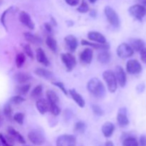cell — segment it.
Wrapping results in <instances>:
<instances>
[{"instance_id": "obj_1", "label": "cell", "mask_w": 146, "mask_h": 146, "mask_svg": "<svg viewBox=\"0 0 146 146\" xmlns=\"http://www.w3.org/2000/svg\"><path fill=\"white\" fill-rule=\"evenodd\" d=\"M87 89L88 91L98 98H104L106 94V90L105 86L98 78H91L87 84Z\"/></svg>"}, {"instance_id": "obj_2", "label": "cell", "mask_w": 146, "mask_h": 146, "mask_svg": "<svg viewBox=\"0 0 146 146\" xmlns=\"http://www.w3.org/2000/svg\"><path fill=\"white\" fill-rule=\"evenodd\" d=\"M103 78L106 84L108 91L111 93H115L118 88V82L115 74L111 70H107L103 73Z\"/></svg>"}, {"instance_id": "obj_3", "label": "cell", "mask_w": 146, "mask_h": 146, "mask_svg": "<svg viewBox=\"0 0 146 146\" xmlns=\"http://www.w3.org/2000/svg\"><path fill=\"white\" fill-rule=\"evenodd\" d=\"M104 14L107 20L113 27H118L120 25V18L116 11L109 6H106L104 9Z\"/></svg>"}, {"instance_id": "obj_4", "label": "cell", "mask_w": 146, "mask_h": 146, "mask_svg": "<svg viewBox=\"0 0 146 146\" xmlns=\"http://www.w3.org/2000/svg\"><path fill=\"white\" fill-rule=\"evenodd\" d=\"M116 53L119 58L125 59L132 56L134 54V51L129 44L127 43H122L117 48Z\"/></svg>"}, {"instance_id": "obj_5", "label": "cell", "mask_w": 146, "mask_h": 146, "mask_svg": "<svg viewBox=\"0 0 146 146\" xmlns=\"http://www.w3.org/2000/svg\"><path fill=\"white\" fill-rule=\"evenodd\" d=\"M61 59L63 64L65 65L66 71L70 72L73 71L75 66H76V59L75 56L70 53H63L61 54Z\"/></svg>"}, {"instance_id": "obj_6", "label": "cell", "mask_w": 146, "mask_h": 146, "mask_svg": "<svg viewBox=\"0 0 146 146\" xmlns=\"http://www.w3.org/2000/svg\"><path fill=\"white\" fill-rule=\"evenodd\" d=\"M128 12L135 19L141 21L146 15V8L141 4H135L130 7Z\"/></svg>"}, {"instance_id": "obj_7", "label": "cell", "mask_w": 146, "mask_h": 146, "mask_svg": "<svg viewBox=\"0 0 146 146\" xmlns=\"http://www.w3.org/2000/svg\"><path fill=\"white\" fill-rule=\"evenodd\" d=\"M76 138L74 135L64 134L58 137L56 140V146H76Z\"/></svg>"}, {"instance_id": "obj_8", "label": "cell", "mask_w": 146, "mask_h": 146, "mask_svg": "<svg viewBox=\"0 0 146 146\" xmlns=\"http://www.w3.org/2000/svg\"><path fill=\"white\" fill-rule=\"evenodd\" d=\"M28 138L35 145H41L45 143V137L39 131H31L28 133Z\"/></svg>"}, {"instance_id": "obj_9", "label": "cell", "mask_w": 146, "mask_h": 146, "mask_svg": "<svg viewBox=\"0 0 146 146\" xmlns=\"http://www.w3.org/2000/svg\"><path fill=\"white\" fill-rule=\"evenodd\" d=\"M126 71L131 75H136L141 72L142 66L137 60H129L126 64Z\"/></svg>"}, {"instance_id": "obj_10", "label": "cell", "mask_w": 146, "mask_h": 146, "mask_svg": "<svg viewBox=\"0 0 146 146\" xmlns=\"http://www.w3.org/2000/svg\"><path fill=\"white\" fill-rule=\"evenodd\" d=\"M114 74H115V78H116L118 85L122 87V88L125 87V85H126L127 77L126 74H125L123 67H121V66H117L115 67V71Z\"/></svg>"}, {"instance_id": "obj_11", "label": "cell", "mask_w": 146, "mask_h": 146, "mask_svg": "<svg viewBox=\"0 0 146 146\" xmlns=\"http://www.w3.org/2000/svg\"><path fill=\"white\" fill-rule=\"evenodd\" d=\"M19 19L20 22L22 24H24L25 27H27V28H29L31 30H34L35 29V24L34 22L31 19V17H30L29 14L27 12L24 11H21L19 13Z\"/></svg>"}, {"instance_id": "obj_12", "label": "cell", "mask_w": 146, "mask_h": 146, "mask_svg": "<svg viewBox=\"0 0 146 146\" xmlns=\"http://www.w3.org/2000/svg\"><path fill=\"white\" fill-rule=\"evenodd\" d=\"M117 122L120 127H126L129 124V119L127 115V110L125 108H120L117 114Z\"/></svg>"}, {"instance_id": "obj_13", "label": "cell", "mask_w": 146, "mask_h": 146, "mask_svg": "<svg viewBox=\"0 0 146 146\" xmlns=\"http://www.w3.org/2000/svg\"><path fill=\"white\" fill-rule=\"evenodd\" d=\"M64 41H65L66 46L68 48V49L71 52H74L78 48V40L74 35L69 34V35L66 36L65 38H64Z\"/></svg>"}, {"instance_id": "obj_14", "label": "cell", "mask_w": 146, "mask_h": 146, "mask_svg": "<svg viewBox=\"0 0 146 146\" xmlns=\"http://www.w3.org/2000/svg\"><path fill=\"white\" fill-rule=\"evenodd\" d=\"M94 51L91 48H86L80 54V61L84 64H90L92 61Z\"/></svg>"}, {"instance_id": "obj_15", "label": "cell", "mask_w": 146, "mask_h": 146, "mask_svg": "<svg viewBox=\"0 0 146 146\" xmlns=\"http://www.w3.org/2000/svg\"><path fill=\"white\" fill-rule=\"evenodd\" d=\"M88 38L94 42H97L98 44H106L107 43L106 37L98 31H92L88 32Z\"/></svg>"}, {"instance_id": "obj_16", "label": "cell", "mask_w": 146, "mask_h": 146, "mask_svg": "<svg viewBox=\"0 0 146 146\" xmlns=\"http://www.w3.org/2000/svg\"><path fill=\"white\" fill-rule=\"evenodd\" d=\"M81 43L83 46H88L91 48L101 50V51H108L110 48V45L108 43H106V44H98V43L90 42V41L85 39L81 40Z\"/></svg>"}, {"instance_id": "obj_17", "label": "cell", "mask_w": 146, "mask_h": 146, "mask_svg": "<svg viewBox=\"0 0 146 146\" xmlns=\"http://www.w3.org/2000/svg\"><path fill=\"white\" fill-rule=\"evenodd\" d=\"M36 58L37 61L41 64L44 65V66H48L50 65L49 60L47 58L45 52L43 50V48H38L36 51Z\"/></svg>"}, {"instance_id": "obj_18", "label": "cell", "mask_w": 146, "mask_h": 146, "mask_svg": "<svg viewBox=\"0 0 146 146\" xmlns=\"http://www.w3.org/2000/svg\"><path fill=\"white\" fill-rule=\"evenodd\" d=\"M36 107L41 115H44L49 111V104L44 98H39L36 103Z\"/></svg>"}, {"instance_id": "obj_19", "label": "cell", "mask_w": 146, "mask_h": 146, "mask_svg": "<svg viewBox=\"0 0 146 146\" xmlns=\"http://www.w3.org/2000/svg\"><path fill=\"white\" fill-rule=\"evenodd\" d=\"M68 94H70V96H71V98L74 99V101H75L76 104L80 107V108H84L85 106V100L83 98L81 94H79L78 93L76 92L75 89H70L68 91Z\"/></svg>"}, {"instance_id": "obj_20", "label": "cell", "mask_w": 146, "mask_h": 146, "mask_svg": "<svg viewBox=\"0 0 146 146\" xmlns=\"http://www.w3.org/2000/svg\"><path fill=\"white\" fill-rule=\"evenodd\" d=\"M114 131H115V125L110 121L106 122L101 128V131L106 138H110L111 136H112Z\"/></svg>"}, {"instance_id": "obj_21", "label": "cell", "mask_w": 146, "mask_h": 146, "mask_svg": "<svg viewBox=\"0 0 146 146\" xmlns=\"http://www.w3.org/2000/svg\"><path fill=\"white\" fill-rule=\"evenodd\" d=\"M7 132L9 136H11L14 141H17V142H19V143L21 144H25L26 141L24 139V137L18 132V131H16L14 128L12 127H8L7 128Z\"/></svg>"}, {"instance_id": "obj_22", "label": "cell", "mask_w": 146, "mask_h": 146, "mask_svg": "<svg viewBox=\"0 0 146 146\" xmlns=\"http://www.w3.org/2000/svg\"><path fill=\"white\" fill-rule=\"evenodd\" d=\"M34 73L38 76L41 77L43 78H45L46 80H52L54 78V74L51 71L46 69V68H37L34 71Z\"/></svg>"}, {"instance_id": "obj_23", "label": "cell", "mask_w": 146, "mask_h": 146, "mask_svg": "<svg viewBox=\"0 0 146 146\" xmlns=\"http://www.w3.org/2000/svg\"><path fill=\"white\" fill-rule=\"evenodd\" d=\"M14 79L19 84H24L29 81L32 79V76L30 74L24 72H18L14 76Z\"/></svg>"}, {"instance_id": "obj_24", "label": "cell", "mask_w": 146, "mask_h": 146, "mask_svg": "<svg viewBox=\"0 0 146 146\" xmlns=\"http://www.w3.org/2000/svg\"><path fill=\"white\" fill-rule=\"evenodd\" d=\"M130 46L133 51H141L145 48V42L141 38H131L130 40Z\"/></svg>"}, {"instance_id": "obj_25", "label": "cell", "mask_w": 146, "mask_h": 146, "mask_svg": "<svg viewBox=\"0 0 146 146\" xmlns=\"http://www.w3.org/2000/svg\"><path fill=\"white\" fill-rule=\"evenodd\" d=\"M97 59L101 64H108L111 60V55L108 51H102L98 54Z\"/></svg>"}, {"instance_id": "obj_26", "label": "cell", "mask_w": 146, "mask_h": 146, "mask_svg": "<svg viewBox=\"0 0 146 146\" xmlns=\"http://www.w3.org/2000/svg\"><path fill=\"white\" fill-rule=\"evenodd\" d=\"M24 37L29 44H41V39L36 35L31 34L30 32H24Z\"/></svg>"}, {"instance_id": "obj_27", "label": "cell", "mask_w": 146, "mask_h": 146, "mask_svg": "<svg viewBox=\"0 0 146 146\" xmlns=\"http://www.w3.org/2000/svg\"><path fill=\"white\" fill-rule=\"evenodd\" d=\"M46 44L48 48H49L52 52H57V50H58V45H57V41L55 38H53L51 36H47L46 39Z\"/></svg>"}, {"instance_id": "obj_28", "label": "cell", "mask_w": 146, "mask_h": 146, "mask_svg": "<svg viewBox=\"0 0 146 146\" xmlns=\"http://www.w3.org/2000/svg\"><path fill=\"white\" fill-rule=\"evenodd\" d=\"M46 97L48 104H58L59 102V98L58 95L52 90H48L46 91Z\"/></svg>"}, {"instance_id": "obj_29", "label": "cell", "mask_w": 146, "mask_h": 146, "mask_svg": "<svg viewBox=\"0 0 146 146\" xmlns=\"http://www.w3.org/2000/svg\"><path fill=\"white\" fill-rule=\"evenodd\" d=\"M30 88H31V85H30L29 84H21V85L18 86L17 87L16 91H17V93L19 95L22 96L23 95H26V94L29 92Z\"/></svg>"}, {"instance_id": "obj_30", "label": "cell", "mask_w": 146, "mask_h": 146, "mask_svg": "<svg viewBox=\"0 0 146 146\" xmlns=\"http://www.w3.org/2000/svg\"><path fill=\"white\" fill-rule=\"evenodd\" d=\"M26 61V56L23 53H19L15 58L16 66L18 68H21Z\"/></svg>"}, {"instance_id": "obj_31", "label": "cell", "mask_w": 146, "mask_h": 146, "mask_svg": "<svg viewBox=\"0 0 146 146\" xmlns=\"http://www.w3.org/2000/svg\"><path fill=\"white\" fill-rule=\"evenodd\" d=\"M87 128V125L85 122L84 121H77L74 125V131L76 132H78L79 133H84L86 131Z\"/></svg>"}, {"instance_id": "obj_32", "label": "cell", "mask_w": 146, "mask_h": 146, "mask_svg": "<svg viewBox=\"0 0 146 146\" xmlns=\"http://www.w3.org/2000/svg\"><path fill=\"white\" fill-rule=\"evenodd\" d=\"M43 92V86L42 85H37L34 87L31 92V97L32 98H38L42 94Z\"/></svg>"}, {"instance_id": "obj_33", "label": "cell", "mask_w": 146, "mask_h": 146, "mask_svg": "<svg viewBox=\"0 0 146 146\" xmlns=\"http://www.w3.org/2000/svg\"><path fill=\"white\" fill-rule=\"evenodd\" d=\"M123 146H139L136 138L133 137H128L123 141Z\"/></svg>"}, {"instance_id": "obj_34", "label": "cell", "mask_w": 146, "mask_h": 146, "mask_svg": "<svg viewBox=\"0 0 146 146\" xmlns=\"http://www.w3.org/2000/svg\"><path fill=\"white\" fill-rule=\"evenodd\" d=\"M3 113L7 119L9 121L12 119V108H11V104L9 103L5 104V106H4V109H3Z\"/></svg>"}, {"instance_id": "obj_35", "label": "cell", "mask_w": 146, "mask_h": 146, "mask_svg": "<svg viewBox=\"0 0 146 146\" xmlns=\"http://www.w3.org/2000/svg\"><path fill=\"white\" fill-rule=\"evenodd\" d=\"M49 111L54 116H58L61 113V108L58 106V104H49Z\"/></svg>"}, {"instance_id": "obj_36", "label": "cell", "mask_w": 146, "mask_h": 146, "mask_svg": "<svg viewBox=\"0 0 146 146\" xmlns=\"http://www.w3.org/2000/svg\"><path fill=\"white\" fill-rule=\"evenodd\" d=\"M24 101H25V98H24V97L21 96L17 95V96H12L11 98H10L9 104L18 105V104H22V103L24 102Z\"/></svg>"}, {"instance_id": "obj_37", "label": "cell", "mask_w": 146, "mask_h": 146, "mask_svg": "<svg viewBox=\"0 0 146 146\" xmlns=\"http://www.w3.org/2000/svg\"><path fill=\"white\" fill-rule=\"evenodd\" d=\"M23 49H24V53L27 55V56L29 57L30 58H34V52L31 48V46L29 44H22Z\"/></svg>"}, {"instance_id": "obj_38", "label": "cell", "mask_w": 146, "mask_h": 146, "mask_svg": "<svg viewBox=\"0 0 146 146\" xmlns=\"http://www.w3.org/2000/svg\"><path fill=\"white\" fill-rule=\"evenodd\" d=\"M77 11L80 13H82V14L88 12L89 11V7H88V3L86 1H84V0H83L79 7L77 8Z\"/></svg>"}, {"instance_id": "obj_39", "label": "cell", "mask_w": 146, "mask_h": 146, "mask_svg": "<svg viewBox=\"0 0 146 146\" xmlns=\"http://www.w3.org/2000/svg\"><path fill=\"white\" fill-rule=\"evenodd\" d=\"M13 119L19 125H23L24 121V114L23 113H17L13 117Z\"/></svg>"}, {"instance_id": "obj_40", "label": "cell", "mask_w": 146, "mask_h": 146, "mask_svg": "<svg viewBox=\"0 0 146 146\" xmlns=\"http://www.w3.org/2000/svg\"><path fill=\"white\" fill-rule=\"evenodd\" d=\"M92 111L96 115H98V116H102L104 114V111L101 108V107L99 106L98 105H96V104L92 106Z\"/></svg>"}, {"instance_id": "obj_41", "label": "cell", "mask_w": 146, "mask_h": 146, "mask_svg": "<svg viewBox=\"0 0 146 146\" xmlns=\"http://www.w3.org/2000/svg\"><path fill=\"white\" fill-rule=\"evenodd\" d=\"M52 84L55 86L58 87V88L64 93V95L67 96L68 94V92L67 91V90L66 89L65 86H64V84H63L62 82H61V81H54V82H52Z\"/></svg>"}, {"instance_id": "obj_42", "label": "cell", "mask_w": 146, "mask_h": 146, "mask_svg": "<svg viewBox=\"0 0 146 146\" xmlns=\"http://www.w3.org/2000/svg\"><path fill=\"white\" fill-rule=\"evenodd\" d=\"M12 9V7H9L7 9H6L5 11L3 12V14H1V19H0V21H1V24L3 25V27H4V28L6 29V30H7V25H6V22H5V18H6V16H7V13L9 12V11H10V10Z\"/></svg>"}, {"instance_id": "obj_43", "label": "cell", "mask_w": 146, "mask_h": 146, "mask_svg": "<svg viewBox=\"0 0 146 146\" xmlns=\"http://www.w3.org/2000/svg\"><path fill=\"white\" fill-rule=\"evenodd\" d=\"M0 142H1V146H14L13 145H11L8 141L6 139L5 136L0 133Z\"/></svg>"}, {"instance_id": "obj_44", "label": "cell", "mask_w": 146, "mask_h": 146, "mask_svg": "<svg viewBox=\"0 0 146 146\" xmlns=\"http://www.w3.org/2000/svg\"><path fill=\"white\" fill-rule=\"evenodd\" d=\"M66 3L71 7H76L79 4V0H65Z\"/></svg>"}, {"instance_id": "obj_45", "label": "cell", "mask_w": 146, "mask_h": 146, "mask_svg": "<svg viewBox=\"0 0 146 146\" xmlns=\"http://www.w3.org/2000/svg\"><path fill=\"white\" fill-rule=\"evenodd\" d=\"M140 54H141V58L142 60V61L143 63L146 64V48H143L141 51H140Z\"/></svg>"}, {"instance_id": "obj_46", "label": "cell", "mask_w": 146, "mask_h": 146, "mask_svg": "<svg viewBox=\"0 0 146 146\" xmlns=\"http://www.w3.org/2000/svg\"><path fill=\"white\" fill-rule=\"evenodd\" d=\"M44 26L46 31L47 32L49 33V34H52L53 28H52V26H51V24H50V23H45V24H44Z\"/></svg>"}, {"instance_id": "obj_47", "label": "cell", "mask_w": 146, "mask_h": 146, "mask_svg": "<svg viewBox=\"0 0 146 146\" xmlns=\"http://www.w3.org/2000/svg\"><path fill=\"white\" fill-rule=\"evenodd\" d=\"M145 85L144 84H141L137 86L136 90H137V92L139 93V94H141V93L145 91Z\"/></svg>"}, {"instance_id": "obj_48", "label": "cell", "mask_w": 146, "mask_h": 146, "mask_svg": "<svg viewBox=\"0 0 146 146\" xmlns=\"http://www.w3.org/2000/svg\"><path fill=\"white\" fill-rule=\"evenodd\" d=\"M139 146H146V135H141L140 138Z\"/></svg>"}, {"instance_id": "obj_49", "label": "cell", "mask_w": 146, "mask_h": 146, "mask_svg": "<svg viewBox=\"0 0 146 146\" xmlns=\"http://www.w3.org/2000/svg\"><path fill=\"white\" fill-rule=\"evenodd\" d=\"M50 24H51V26H57V23H56V21L55 19H54V18H53V17H51V23H50Z\"/></svg>"}, {"instance_id": "obj_50", "label": "cell", "mask_w": 146, "mask_h": 146, "mask_svg": "<svg viewBox=\"0 0 146 146\" xmlns=\"http://www.w3.org/2000/svg\"><path fill=\"white\" fill-rule=\"evenodd\" d=\"M104 146H114V145L111 141H107L105 143V145H104Z\"/></svg>"}, {"instance_id": "obj_51", "label": "cell", "mask_w": 146, "mask_h": 146, "mask_svg": "<svg viewBox=\"0 0 146 146\" xmlns=\"http://www.w3.org/2000/svg\"><path fill=\"white\" fill-rule=\"evenodd\" d=\"M2 121H3V118H2V117L0 115V126H1V125L2 124Z\"/></svg>"}, {"instance_id": "obj_52", "label": "cell", "mask_w": 146, "mask_h": 146, "mask_svg": "<svg viewBox=\"0 0 146 146\" xmlns=\"http://www.w3.org/2000/svg\"><path fill=\"white\" fill-rule=\"evenodd\" d=\"M88 1H89L91 3H92V4H94V3L96 2V1H98V0H88Z\"/></svg>"}, {"instance_id": "obj_53", "label": "cell", "mask_w": 146, "mask_h": 146, "mask_svg": "<svg viewBox=\"0 0 146 146\" xmlns=\"http://www.w3.org/2000/svg\"><path fill=\"white\" fill-rule=\"evenodd\" d=\"M143 7H145L146 8V0H143Z\"/></svg>"}, {"instance_id": "obj_54", "label": "cell", "mask_w": 146, "mask_h": 146, "mask_svg": "<svg viewBox=\"0 0 146 146\" xmlns=\"http://www.w3.org/2000/svg\"><path fill=\"white\" fill-rule=\"evenodd\" d=\"M0 146H1V142H0Z\"/></svg>"}, {"instance_id": "obj_55", "label": "cell", "mask_w": 146, "mask_h": 146, "mask_svg": "<svg viewBox=\"0 0 146 146\" xmlns=\"http://www.w3.org/2000/svg\"><path fill=\"white\" fill-rule=\"evenodd\" d=\"M24 146H29V145H24Z\"/></svg>"}]
</instances>
